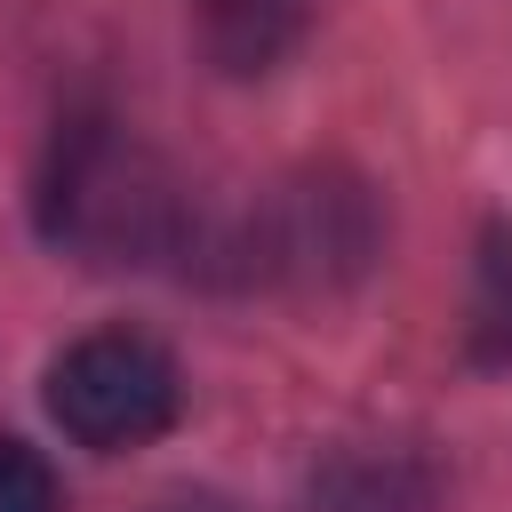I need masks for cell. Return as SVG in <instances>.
Instances as JSON below:
<instances>
[{"instance_id": "277c9868", "label": "cell", "mask_w": 512, "mask_h": 512, "mask_svg": "<svg viewBox=\"0 0 512 512\" xmlns=\"http://www.w3.org/2000/svg\"><path fill=\"white\" fill-rule=\"evenodd\" d=\"M312 24V0H192V32L216 72H272Z\"/></svg>"}, {"instance_id": "3957f363", "label": "cell", "mask_w": 512, "mask_h": 512, "mask_svg": "<svg viewBox=\"0 0 512 512\" xmlns=\"http://www.w3.org/2000/svg\"><path fill=\"white\" fill-rule=\"evenodd\" d=\"M376 248V224H368V200L360 184H336V176H304V184H280L264 200V216L248 224V272L264 280H296V288H328V280H352Z\"/></svg>"}, {"instance_id": "5b68a950", "label": "cell", "mask_w": 512, "mask_h": 512, "mask_svg": "<svg viewBox=\"0 0 512 512\" xmlns=\"http://www.w3.org/2000/svg\"><path fill=\"white\" fill-rule=\"evenodd\" d=\"M464 336H472L480 360H512V224H488V232H480Z\"/></svg>"}, {"instance_id": "8992f818", "label": "cell", "mask_w": 512, "mask_h": 512, "mask_svg": "<svg viewBox=\"0 0 512 512\" xmlns=\"http://www.w3.org/2000/svg\"><path fill=\"white\" fill-rule=\"evenodd\" d=\"M416 496H424L416 472L400 456H376V448L344 456L336 480H328V512H416Z\"/></svg>"}, {"instance_id": "6da1fadb", "label": "cell", "mask_w": 512, "mask_h": 512, "mask_svg": "<svg viewBox=\"0 0 512 512\" xmlns=\"http://www.w3.org/2000/svg\"><path fill=\"white\" fill-rule=\"evenodd\" d=\"M40 224L80 264H152L184 240V192L120 120H72L40 176Z\"/></svg>"}, {"instance_id": "52a82bcc", "label": "cell", "mask_w": 512, "mask_h": 512, "mask_svg": "<svg viewBox=\"0 0 512 512\" xmlns=\"http://www.w3.org/2000/svg\"><path fill=\"white\" fill-rule=\"evenodd\" d=\"M0 512H64L56 472H48L24 440H0Z\"/></svg>"}, {"instance_id": "7a4b0ae2", "label": "cell", "mask_w": 512, "mask_h": 512, "mask_svg": "<svg viewBox=\"0 0 512 512\" xmlns=\"http://www.w3.org/2000/svg\"><path fill=\"white\" fill-rule=\"evenodd\" d=\"M176 360L136 328H96L48 368V408L80 448H144L176 424Z\"/></svg>"}]
</instances>
